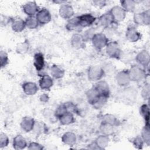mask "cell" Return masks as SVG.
I'll return each instance as SVG.
<instances>
[{"label": "cell", "instance_id": "cell-19", "mask_svg": "<svg viewBox=\"0 0 150 150\" xmlns=\"http://www.w3.org/2000/svg\"><path fill=\"white\" fill-rule=\"evenodd\" d=\"M26 145V142L21 135H18L13 139V147L18 149H23Z\"/></svg>", "mask_w": 150, "mask_h": 150}, {"label": "cell", "instance_id": "cell-14", "mask_svg": "<svg viewBox=\"0 0 150 150\" xmlns=\"http://www.w3.org/2000/svg\"><path fill=\"white\" fill-rule=\"evenodd\" d=\"M23 88L25 93L28 95L35 94L38 90V88L36 84L31 82L25 83L23 85Z\"/></svg>", "mask_w": 150, "mask_h": 150}, {"label": "cell", "instance_id": "cell-18", "mask_svg": "<svg viewBox=\"0 0 150 150\" xmlns=\"http://www.w3.org/2000/svg\"><path fill=\"white\" fill-rule=\"evenodd\" d=\"M40 87L42 89L44 90H47L50 88V87L52 86L53 84V81L51 78L46 75H44L41 80L39 81Z\"/></svg>", "mask_w": 150, "mask_h": 150}, {"label": "cell", "instance_id": "cell-30", "mask_svg": "<svg viewBox=\"0 0 150 150\" xmlns=\"http://www.w3.org/2000/svg\"><path fill=\"white\" fill-rule=\"evenodd\" d=\"M116 122V119L115 117L111 115H106L103 118V123L108 124L111 125H113Z\"/></svg>", "mask_w": 150, "mask_h": 150}, {"label": "cell", "instance_id": "cell-12", "mask_svg": "<svg viewBox=\"0 0 150 150\" xmlns=\"http://www.w3.org/2000/svg\"><path fill=\"white\" fill-rule=\"evenodd\" d=\"M88 102L92 104H94L101 96L99 92L95 88L89 90L87 94Z\"/></svg>", "mask_w": 150, "mask_h": 150}, {"label": "cell", "instance_id": "cell-39", "mask_svg": "<svg viewBox=\"0 0 150 150\" xmlns=\"http://www.w3.org/2000/svg\"><path fill=\"white\" fill-rule=\"evenodd\" d=\"M18 48L19 49H18V52H22V53H23V52H25L26 50H27V48H28V45L26 43H23V44H22L19 46V47L18 46Z\"/></svg>", "mask_w": 150, "mask_h": 150}, {"label": "cell", "instance_id": "cell-22", "mask_svg": "<svg viewBox=\"0 0 150 150\" xmlns=\"http://www.w3.org/2000/svg\"><path fill=\"white\" fill-rule=\"evenodd\" d=\"M137 60L141 64L146 66L149 62V55L145 51H142L138 54Z\"/></svg>", "mask_w": 150, "mask_h": 150}, {"label": "cell", "instance_id": "cell-1", "mask_svg": "<svg viewBox=\"0 0 150 150\" xmlns=\"http://www.w3.org/2000/svg\"><path fill=\"white\" fill-rule=\"evenodd\" d=\"M92 40L93 45L98 49H101L104 47L108 42L107 38L102 33L94 35L92 38Z\"/></svg>", "mask_w": 150, "mask_h": 150}, {"label": "cell", "instance_id": "cell-9", "mask_svg": "<svg viewBox=\"0 0 150 150\" xmlns=\"http://www.w3.org/2000/svg\"><path fill=\"white\" fill-rule=\"evenodd\" d=\"M60 15L64 18H70L73 15V10L71 6L68 4L62 5L60 8Z\"/></svg>", "mask_w": 150, "mask_h": 150}, {"label": "cell", "instance_id": "cell-35", "mask_svg": "<svg viewBox=\"0 0 150 150\" xmlns=\"http://www.w3.org/2000/svg\"><path fill=\"white\" fill-rule=\"evenodd\" d=\"M8 137L4 134H1V137H0V146L1 148H3L4 146H6L8 144Z\"/></svg>", "mask_w": 150, "mask_h": 150}, {"label": "cell", "instance_id": "cell-28", "mask_svg": "<svg viewBox=\"0 0 150 150\" xmlns=\"http://www.w3.org/2000/svg\"><path fill=\"white\" fill-rule=\"evenodd\" d=\"M51 74L55 78H60L63 76L64 71L57 66L54 65L51 69Z\"/></svg>", "mask_w": 150, "mask_h": 150}, {"label": "cell", "instance_id": "cell-15", "mask_svg": "<svg viewBox=\"0 0 150 150\" xmlns=\"http://www.w3.org/2000/svg\"><path fill=\"white\" fill-rule=\"evenodd\" d=\"M126 36L130 41L135 42L139 39L140 35L134 28H128L127 31Z\"/></svg>", "mask_w": 150, "mask_h": 150}, {"label": "cell", "instance_id": "cell-17", "mask_svg": "<svg viewBox=\"0 0 150 150\" xmlns=\"http://www.w3.org/2000/svg\"><path fill=\"white\" fill-rule=\"evenodd\" d=\"M44 64L45 62L43 54L41 53L36 54L34 57V65L37 70H41L44 66Z\"/></svg>", "mask_w": 150, "mask_h": 150}, {"label": "cell", "instance_id": "cell-37", "mask_svg": "<svg viewBox=\"0 0 150 150\" xmlns=\"http://www.w3.org/2000/svg\"><path fill=\"white\" fill-rule=\"evenodd\" d=\"M28 148L29 149H43V147L39 144H37L35 142H32L30 144Z\"/></svg>", "mask_w": 150, "mask_h": 150}, {"label": "cell", "instance_id": "cell-8", "mask_svg": "<svg viewBox=\"0 0 150 150\" xmlns=\"http://www.w3.org/2000/svg\"><path fill=\"white\" fill-rule=\"evenodd\" d=\"M130 80H139L141 79L144 76L143 71L138 67H132L128 73Z\"/></svg>", "mask_w": 150, "mask_h": 150}, {"label": "cell", "instance_id": "cell-11", "mask_svg": "<svg viewBox=\"0 0 150 150\" xmlns=\"http://www.w3.org/2000/svg\"><path fill=\"white\" fill-rule=\"evenodd\" d=\"M34 127V121L32 118L25 117L21 122L22 128L26 132H29L33 129Z\"/></svg>", "mask_w": 150, "mask_h": 150}, {"label": "cell", "instance_id": "cell-33", "mask_svg": "<svg viewBox=\"0 0 150 150\" xmlns=\"http://www.w3.org/2000/svg\"><path fill=\"white\" fill-rule=\"evenodd\" d=\"M67 112H68V111L67 110L66 105H61L56 110V115H57L58 117H60Z\"/></svg>", "mask_w": 150, "mask_h": 150}, {"label": "cell", "instance_id": "cell-2", "mask_svg": "<svg viewBox=\"0 0 150 150\" xmlns=\"http://www.w3.org/2000/svg\"><path fill=\"white\" fill-rule=\"evenodd\" d=\"M79 24L80 27H86L91 25L95 21L96 18L91 14H85L77 17Z\"/></svg>", "mask_w": 150, "mask_h": 150}, {"label": "cell", "instance_id": "cell-23", "mask_svg": "<svg viewBox=\"0 0 150 150\" xmlns=\"http://www.w3.org/2000/svg\"><path fill=\"white\" fill-rule=\"evenodd\" d=\"M62 140L65 144L72 145L76 142V137L75 135L71 132H67L63 136Z\"/></svg>", "mask_w": 150, "mask_h": 150}, {"label": "cell", "instance_id": "cell-26", "mask_svg": "<svg viewBox=\"0 0 150 150\" xmlns=\"http://www.w3.org/2000/svg\"><path fill=\"white\" fill-rule=\"evenodd\" d=\"M38 21L37 18L33 16H30L27 18L25 24L27 27L30 29H35L38 26Z\"/></svg>", "mask_w": 150, "mask_h": 150}, {"label": "cell", "instance_id": "cell-5", "mask_svg": "<svg viewBox=\"0 0 150 150\" xmlns=\"http://www.w3.org/2000/svg\"><path fill=\"white\" fill-rule=\"evenodd\" d=\"M110 13L112 15L114 20H116L117 21H122L125 16L124 9L120 6H114L111 9Z\"/></svg>", "mask_w": 150, "mask_h": 150}, {"label": "cell", "instance_id": "cell-36", "mask_svg": "<svg viewBox=\"0 0 150 150\" xmlns=\"http://www.w3.org/2000/svg\"><path fill=\"white\" fill-rule=\"evenodd\" d=\"M8 63V56L6 54L3 52H1V67L5 66Z\"/></svg>", "mask_w": 150, "mask_h": 150}, {"label": "cell", "instance_id": "cell-40", "mask_svg": "<svg viewBox=\"0 0 150 150\" xmlns=\"http://www.w3.org/2000/svg\"><path fill=\"white\" fill-rule=\"evenodd\" d=\"M143 144V142L141 138L139 137H137L135 141H134V145L137 147V146H139V148H141V146H142Z\"/></svg>", "mask_w": 150, "mask_h": 150}, {"label": "cell", "instance_id": "cell-25", "mask_svg": "<svg viewBox=\"0 0 150 150\" xmlns=\"http://www.w3.org/2000/svg\"><path fill=\"white\" fill-rule=\"evenodd\" d=\"M60 122L63 124H69L73 122L74 118L70 112H67L59 117Z\"/></svg>", "mask_w": 150, "mask_h": 150}, {"label": "cell", "instance_id": "cell-10", "mask_svg": "<svg viewBox=\"0 0 150 150\" xmlns=\"http://www.w3.org/2000/svg\"><path fill=\"white\" fill-rule=\"evenodd\" d=\"M23 11L27 15L32 16L38 11V6L35 2H29L24 5Z\"/></svg>", "mask_w": 150, "mask_h": 150}, {"label": "cell", "instance_id": "cell-6", "mask_svg": "<svg viewBox=\"0 0 150 150\" xmlns=\"http://www.w3.org/2000/svg\"><path fill=\"white\" fill-rule=\"evenodd\" d=\"M107 52L111 57L118 58L120 56V50L115 43H110L107 45Z\"/></svg>", "mask_w": 150, "mask_h": 150}, {"label": "cell", "instance_id": "cell-27", "mask_svg": "<svg viewBox=\"0 0 150 150\" xmlns=\"http://www.w3.org/2000/svg\"><path fill=\"white\" fill-rule=\"evenodd\" d=\"M121 4L123 6L124 11L132 12L135 8V3L132 1H124L121 2Z\"/></svg>", "mask_w": 150, "mask_h": 150}, {"label": "cell", "instance_id": "cell-4", "mask_svg": "<svg viewBox=\"0 0 150 150\" xmlns=\"http://www.w3.org/2000/svg\"><path fill=\"white\" fill-rule=\"evenodd\" d=\"M36 18L39 23L42 24H45L50 21L51 15L46 9H42L38 12Z\"/></svg>", "mask_w": 150, "mask_h": 150}, {"label": "cell", "instance_id": "cell-13", "mask_svg": "<svg viewBox=\"0 0 150 150\" xmlns=\"http://www.w3.org/2000/svg\"><path fill=\"white\" fill-rule=\"evenodd\" d=\"M129 80L128 73L124 71L119 73L117 76V83L121 86L127 85L129 83Z\"/></svg>", "mask_w": 150, "mask_h": 150}, {"label": "cell", "instance_id": "cell-32", "mask_svg": "<svg viewBox=\"0 0 150 150\" xmlns=\"http://www.w3.org/2000/svg\"><path fill=\"white\" fill-rule=\"evenodd\" d=\"M141 113L144 117L145 120H146L147 124H148L149 120V108L146 105H143L141 107Z\"/></svg>", "mask_w": 150, "mask_h": 150}, {"label": "cell", "instance_id": "cell-16", "mask_svg": "<svg viewBox=\"0 0 150 150\" xmlns=\"http://www.w3.org/2000/svg\"><path fill=\"white\" fill-rule=\"evenodd\" d=\"M94 88L97 90L100 94L108 96L109 93V90H108V86L105 82L104 81L98 82V83H97Z\"/></svg>", "mask_w": 150, "mask_h": 150}, {"label": "cell", "instance_id": "cell-24", "mask_svg": "<svg viewBox=\"0 0 150 150\" xmlns=\"http://www.w3.org/2000/svg\"><path fill=\"white\" fill-rule=\"evenodd\" d=\"M83 40L84 39L81 35L76 34L72 37L71 43L74 47L80 48L83 46Z\"/></svg>", "mask_w": 150, "mask_h": 150}, {"label": "cell", "instance_id": "cell-20", "mask_svg": "<svg viewBox=\"0 0 150 150\" xmlns=\"http://www.w3.org/2000/svg\"><path fill=\"white\" fill-rule=\"evenodd\" d=\"M25 25H26L25 22L21 19L19 18V19H16L13 21L12 25V27L14 31L19 32L24 29Z\"/></svg>", "mask_w": 150, "mask_h": 150}, {"label": "cell", "instance_id": "cell-21", "mask_svg": "<svg viewBox=\"0 0 150 150\" xmlns=\"http://www.w3.org/2000/svg\"><path fill=\"white\" fill-rule=\"evenodd\" d=\"M114 21V18L111 13H105L100 18V23L103 26H108Z\"/></svg>", "mask_w": 150, "mask_h": 150}, {"label": "cell", "instance_id": "cell-7", "mask_svg": "<svg viewBox=\"0 0 150 150\" xmlns=\"http://www.w3.org/2000/svg\"><path fill=\"white\" fill-rule=\"evenodd\" d=\"M134 21L138 24H148L149 22V11L135 15Z\"/></svg>", "mask_w": 150, "mask_h": 150}, {"label": "cell", "instance_id": "cell-3", "mask_svg": "<svg viewBox=\"0 0 150 150\" xmlns=\"http://www.w3.org/2000/svg\"><path fill=\"white\" fill-rule=\"evenodd\" d=\"M103 70L98 66L91 67L88 71V78L91 80H98L101 78L103 75Z\"/></svg>", "mask_w": 150, "mask_h": 150}, {"label": "cell", "instance_id": "cell-34", "mask_svg": "<svg viewBox=\"0 0 150 150\" xmlns=\"http://www.w3.org/2000/svg\"><path fill=\"white\" fill-rule=\"evenodd\" d=\"M142 137L144 140L148 143L149 142V125L145 126L142 131Z\"/></svg>", "mask_w": 150, "mask_h": 150}, {"label": "cell", "instance_id": "cell-31", "mask_svg": "<svg viewBox=\"0 0 150 150\" xmlns=\"http://www.w3.org/2000/svg\"><path fill=\"white\" fill-rule=\"evenodd\" d=\"M112 125L108 124H105V123H103L102 126H101V131L102 132H103L105 134H110L111 133L112 131Z\"/></svg>", "mask_w": 150, "mask_h": 150}, {"label": "cell", "instance_id": "cell-38", "mask_svg": "<svg viewBox=\"0 0 150 150\" xmlns=\"http://www.w3.org/2000/svg\"><path fill=\"white\" fill-rule=\"evenodd\" d=\"M149 86H145L142 91V95L145 98H148L149 97Z\"/></svg>", "mask_w": 150, "mask_h": 150}, {"label": "cell", "instance_id": "cell-29", "mask_svg": "<svg viewBox=\"0 0 150 150\" xmlns=\"http://www.w3.org/2000/svg\"><path fill=\"white\" fill-rule=\"evenodd\" d=\"M108 142V139L105 135H102L98 137L96 141V144L98 146L104 148L107 146Z\"/></svg>", "mask_w": 150, "mask_h": 150}]
</instances>
